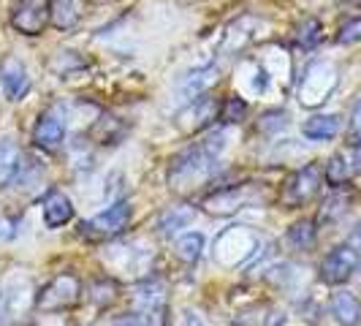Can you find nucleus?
<instances>
[{"mask_svg": "<svg viewBox=\"0 0 361 326\" xmlns=\"http://www.w3.org/2000/svg\"><path fill=\"white\" fill-rule=\"evenodd\" d=\"M223 136L215 133V139H204L199 145L182 150L180 155L171 161V169H169V182L174 188H182V185H190V182H201L207 180L217 166V155H220V142Z\"/></svg>", "mask_w": 361, "mask_h": 326, "instance_id": "f257e3e1", "label": "nucleus"}, {"mask_svg": "<svg viewBox=\"0 0 361 326\" xmlns=\"http://www.w3.org/2000/svg\"><path fill=\"white\" fill-rule=\"evenodd\" d=\"M261 201H267V196H264V191L258 185H228V188L215 191L212 196H207L204 199V210L209 215L226 217L239 212V210H245V207L261 204Z\"/></svg>", "mask_w": 361, "mask_h": 326, "instance_id": "f03ea898", "label": "nucleus"}, {"mask_svg": "<svg viewBox=\"0 0 361 326\" xmlns=\"http://www.w3.org/2000/svg\"><path fill=\"white\" fill-rule=\"evenodd\" d=\"M79 294H82L79 277H73V274H57V277H52L44 289L38 291L36 308L44 310V313L68 310L79 302Z\"/></svg>", "mask_w": 361, "mask_h": 326, "instance_id": "7ed1b4c3", "label": "nucleus"}, {"mask_svg": "<svg viewBox=\"0 0 361 326\" xmlns=\"http://www.w3.org/2000/svg\"><path fill=\"white\" fill-rule=\"evenodd\" d=\"M128 220H130V204L128 201H114L104 212H98L90 220H85L79 226V234L85 236V239H92V242L95 239H111V236H117L126 229Z\"/></svg>", "mask_w": 361, "mask_h": 326, "instance_id": "20e7f679", "label": "nucleus"}, {"mask_svg": "<svg viewBox=\"0 0 361 326\" xmlns=\"http://www.w3.org/2000/svg\"><path fill=\"white\" fill-rule=\"evenodd\" d=\"M337 87V71L329 63H312L299 85V101L305 107H321Z\"/></svg>", "mask_w": 361, "mask_h": 326, "instance_id": "39448f33", "label": "nucleus"}, {"mask_svg": "<svg viewBox=\"0 0 361 326\" xmlns=\"http://www.w3.org/2000/svg\"><path fill=\"white\" fill-rule=\"evenodd\" d=\"M52 19V0H17L11 8V28L22 36H41Z\"/></svg>", "mask_w": 361, "mask_h": 326, "instance_id": "423d86ee", "label": "nucleus"}, {"mask_svg": "<svg viewBox=\"0 0 361 326\" xmlns=\"http://www.w3.org/2000/svg\"><path fill=\"white\" fill-rule=\"evenodd\" d=\"M318 191H321V169H318V163H307L296 174H290L288 182L283 185L280 201L286 207H305L307 201L318 196Z\"/></svg>", "mask_w": 361, "mask_h": 326, "instance_id": "0eeeda50", "label": "nucleus"}, {"mask_svg": "<svg viewBox=\"0 0 361 326\" xmlns=\"http://www.w3.org/2000/svg\"><path fill=\"white\" fill-rule=\"evenodd\" d=\"M359 250L353 245H340L321 261V280L329 286H343L359 270Z\"/></svg>", "mask_w": 361, "mask_h": 326, "instance_id": "6e6552de", "label": "nucleus"}, {"mask_svg": "<svg viewBox=\"0 0 361 326\" xmlns=\"http://www.w3.org/2000/svg\"><path fill=\"white\" fill-rule=\"evenodd\" d=\"M139 313L145 315L147 326H166L169 321V302H166V289L161 280H147L139 286L136 294Z\"/></svg>", "mask_w": 361, "mask_h": 326, "instance_id": "1a4fd4ad", "label": "nucleus"}, {"mask_svg": "<svg viewBox=\"0 0 361 326\" xmlns=\"http://www.w3.org/2000/svg\"><path fill=\"white\" fill-rule=\"evenodd\" d=\"M215 117H220V104L207 92L196 101H188V107L177 114V123H180L182 131L190 133V131H201L209 123H215Z\"/></svg>", "mask_w": 361, "mask_h": 326, "instance_id": "9d476101", "label": "nucleus"}, {"mask_svg": "<svg viewBox=\"0 0 361 326\" xmlns=\"http://www.w3.org/2000/svg\"><path fill=\"white\" fill-rule=\"evenodd\" d=\"M0 85H3V92L11 101H22L30 92V76H27L25 63L17 57H6L0 63Z\"/></svg>", "mask_w": 361, "mask_h": 326, "instance_id": "9b49d317", "label": "nucleus"}, {"mask_svg": "<svg viewBox=\"0 0 361 326\" xmlns=\"http://www.w3.org/2000/svg\"><path fill=\"white\" fill-rule=\"evenodd\" d=\"M25 163H27V158H25V152L17 147V142L11 136H3L0 139V188L22 180Z\"/></svg>", "mask_w": 361, "mask_h": 326, "instance_id": "f8f14e48", "label": "nucleus"}, {"mask_svg": "<svg viewBox=\"0 0 361 326\" xmlns=\"http://www.w3.org/2000/svg\"><path fill=\"white\" fill-rule=\"evenodd\" d=\"M41 212H44L47 229H60L73 217V204L63 191H49L41 201Z\"/></svg>", "mask_w": 361, "mask_h": 326, "instance_id": "ddd939ff", "label": "nucleus"}, {"mask_svg": "<svg viewBox=\"0 0 361 326\" xmlns=\"http://www.w3.org/2000/svg\"><path fill=\"white\" fill-rule=\"evenodd\" d=\"M66 139V128L52 114H41L33 126V142L41 150H57Z\"/></svg>", "mask_w": 361, "mask_h": 326, "instance_id": "4468645a", "label": "nucleus"}, {"mask_svg": "<svg viewBox=\"0 0 361 326\" xmlns=\"http://www.w3.org/2000/svg\"><path fill=\"white\" fill-rule=\"evenodd\" d=\"M212 85H217V68L207 66V68H196L193 73H188V76L182 79L180 92L185 101H196L201 95H207Z\"/></svg>", "mask_w": 361, "mask_h": 326, "instance_id": "2eb2a0df", "label": "nucleus"}, {"mask_svg": "<svg viewBox=\"0 0 361 326\" xmlns=\"http://www.w3.org/2000/svg\"><path fill=\"white\" fill-rule=\"evenodd\" d=\"M331 315L340 326H361V302L350 291H337L331 296Z\"/></svg>", "mask_w": 361, "mask_h": 326, "instance_id": "dca6fc26", "label": "nucleus"}, {"mask_svg": "<svg viewBox=\"0 0 361 326\" xmlns=\"http://www.w3.org/2000/svg\"><path fill=\"white\" fill-rule=\"evenodd\" d=\"M302 133L312 139V142H326V139H334L340 133V117L337 114H312L305 120Z\"/></svg>", "mask_w": 361, "mask_h": 326, "instance_id": "f3484780", "label": "nucleus"}, {"mask_svg": "<svg viewBox=\"0 0 361 326\" xmlns=\"http://www.w3.org/2000/svg\"><path fill=\"white\" fill-rule=\"evenodd\" d=\"M193 220H196V210L188 207V204H177V207H169L158 217V229H161L163 234H177L180 229H188Z\"/></svg>", "mask_w": 361, "mask_h": 326, "instance_id": "a211bd4d", "label": "nucleus"}, {"mask_svg": "<svg viewBox=\"0 0 361 326\" xmlns=\"http://www.w3.org/2000/svg\"><path fill=\"white\" fill-rule=\"evenodd\" d=\"M288 245L293 248V250H312V245H315V239H318V229H315V223L312 220H296L293 226L288 229Z\"/></svg>", "mask_w": 361, "mask_h": 326, "instance_id": "6ab92c4d", "label": "nucleus"}, {"mask_svg": "<svg viewBox=\"0 0 361 326\" xmlns=\"http://www.w3.org/2000/svg\"><path fill=\"white\" fill-rule=\"evenodd\" d=\"M324 177L334 191H337V188H345V185L350 182V177H353V166H350V161H348L345 155L337 152V155H331V158L326 161Z\"/></svg>", "mask_w": 361, "mask_h": 326, "instance_id": "aec40b11", "label": "nucleus"}, {"mask_svg": "<svg viewBox=\"0 0 361 326\" xmlns=\"http://www.w3.org/2000/svg\"><path fill=\"white\" fill-rule=\"evenodd\" d=\"M123 123L117 120V117H111V114H104L101 120H95V126L90 128V136L98 142V145H114L120 136H123Z\"/></svg>", "mask_w": 361, "mask_h": 326, "instance_id": "412c9836", "label": "nucleus"}, {"mask_svg": "<svg viewBox=\"0 0 361 326\" xmlns=\"http://www.w3.org/2000/svg\"><path fill=\"white\" fill-rule=\"evenodd\" d=\"M348 207H350V196L337 188L329 199H324V207H321V223H337V220L348 212Z\"/></svg>", "mask_w": 361, "mask_h": 326, "instance_id": "4be33fe9", "label": "nucleus"}, {"mask_svg": "<svg viewBox=\"0 0 361 326\" xmlns=\"http://www.w3.org/2000/svg\"><path fill=\"white\" fill-rule=\"evenodd\" d=\"M321 38H324V25L315 17H307L296 28V41L302 49H315L321 44Z\"/></svg>", "mask_w": 361, "mask_h": 326, "instance_id": "5701e85b", "label": "nucleus"}, {"mask_svg": "<svg viewBox=\"0 0 361 326\" xmlns=\"http://www.w3.org/2000/svg\"><path fill=\"white\" fill-rule=\"evenodd\" d=\"M201 250H204V236H201L199 231H190V234L180 236V242H177V255H180L182 261H188V264L199 261Z\"/></svg>", "mask_w": 361, "mask_h": 326, "instance_id": "b1692460", "label": "nucleus"}, {"mask_svg": "<svg viewBox=\"0 0 361 326\" xmlns=\"http://www.w3.org/2000/svg\"><path fill=\"white\" fill-rule=\"evenodd\" d=\"M79 11L73 6V0H52V22L60 30H68L71 25H76Z\"/></svg>", "mask_w": 361, "mask_h": 326, "instance_id": "393cba45", "label": "nucleus"}, {"mask_svg": "<svg viewBox=\"0 0 361 326\" xmlns=\"http://www.w3.org/2000/svg\"><path fill=\"white\" fill-rule=\"evenodd\" d=\"M288 128V114L286 111H280V109H274V111H264L261 117H258V131L261 133H267V136H277L280 131H286Z\"/></svg>", "mask_w": 361, "mask_h": 326, "instance_id": "a878e982", "label": "nucleus"}, {"mask_svg": "<svg viewBox=\"0 0 361 326\" xmlns=\"http://www.w3.org/2000/svg\"><path fill=\"white\" fill-rule=\"evenodd\" d=\"M245 114H247V104H245V98H228L223 107H220V120L223 123H228V126H234V123H242L245 120Z\"/></svg>", "mask_w": 361, "mask_h": 326, "instance_id": "bb28decb", "label": "nucleus"}, {"mask_svg": "<svg viewBox=\"0 0 361 326\" xmlns=\"http://www.w3.org/2000/svg\"><path fill=\"white\" fill-rule=\"evenodd\" d=\"M337 41H340V44H359L361 41V17L348 19L343 28H340V33H337Z\"/></svg>", "mask_w": 361, "mask_h": 326, "instance_id": "cd10ccee", "label": "nucleus"}, {"mask_svg": "<svg viewBox=\"0 0 361 326\" xmlns=\"http://www.w3.org/2000/svg\"><path fill=\"white\" fill-rule=\"evenodd\" d=\"M350 142H361V98L350 109Z\"/></svg>", "mask_w": 361, "mask_h": 326, "instance_id": "c85d7f7f", "label": "nucleus"}, {"mask_svg": "<svg viewBox=\"0 0 361 326\" xmlns=\"http://www.w3.org/2000/svg\"><path fill=\"white\" fill-rule=\"evenodd\" d=\"M111 326H145V321L139 315H120Z\"/></svg>", "mask_w": 361, "mask_h": 326, "instance_id": "c756f323", "label": "nucleus"}, {"mask_svg": "<svg viewBox=\"0 0 361 326\" xmlns=\"http://www.w3.org/2000/svg\"><path fill=\"white\" fill-rule=\"evenodd\" d=\"M283 321H286V315L283 313H271V318H267V326H283Z\"/></svg>", "mask_w": 361, "mask_h": 326, "instance_id": "7c9ffc66", "label": "nucleus"}, {"mask_svg": "<svg viewBox=\"0 0 361 326\" xmlns=\"http://www.w3.org/2000/svg\"><path fill=\"white\" fill-rule=\"evenodd\" d=\"M353 242H356L353 248H361V223H359V229H356V234H353Z\"/></svg>", "mask_w": 361, "mask_h": 326, "instance_id": "2f4dec72", "label": "nucleus"}]
</instances>
